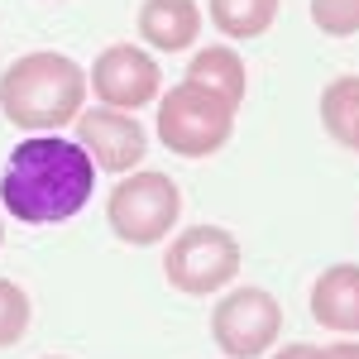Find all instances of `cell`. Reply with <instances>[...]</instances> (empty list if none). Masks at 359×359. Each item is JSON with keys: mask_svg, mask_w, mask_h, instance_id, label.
Masks as SVG:
<instances>
[{"mask_svg": "<svg viewBox=\"0 0 359 359\" xmlns=\"http://www.w3.org/2000/svg\"><path fill=\"white\" fill-rule=\"evenodd\" d=\"M96 192V163L77 139L29 135L0 168V206L25 225H62Z\"/></svg>", "mask_w": 359, "mask_h": 359, "instance_id": "1", "label": "cell"}, {"mask_svg": "<svg viewBox=\"0 0 359 359\" xmlns=\"http://www.w3.org/2000/svg\"><path fill=\"white\" fill-rule=\"evenodd\" d=\"M86 106V72L67 53H25L0 72V115L25 135H53Z\"/></svg>", "mask_w": 359, "mask_h": 359, "instance_id": "2", "label": "cell"}, {"mask_svg": "<svg viewBox=\"0 0 359 359\" xmlns=\"http://www.w3.org/2000/svg\"><path fill=\"white\" fill-rule=\"evenodd\" d=\"M230 130H235V106L221 101L216 91L196 82L168 86L163 101H158V144L177 158H211L230 144Z\"/></svg>", "mask_w": 359, "mask_h": 359, "instance_id": "3", "label": "cell"}, {"mask_svg": "<svg viewBox=\"0 0 359 359\" xmlns=\"http://www.w3.org/2000/svg\"><path fill=\"white\" fill-rule=\"evenodd\" d=\"M106 216H111L115 240L135 249L158 245L172 235V225L182 216V192L168 172H130L125 182H115Z\"/></svg>", "mask_w": 359, "mask_h": 359, "instance_id": "4", "label": "cell"}, {"mask_svg": "<svg viewBox=\"0 0 359 359\" xmlns=\"http://www.w3.org/2000/svg\"><path fill=\"white\" fill-rule=\"evenodd\" d=\"M240 273V240L221 225H187L163 254V278L187 297H211Z\"/></svg>", "mask_w": 359, "mask_h": 359, "instance_id": "5", "label": "cell"}, {"mask_svg": "<svg viewBox=\"0 0 359 359\" xmlns=\"http://www.w3.org/2000/svg\"><path fill=\"white\" fill-rule=\"evenodd\" d=\"M283 331V306L264 287H230L211 311V335L230 359H259Z\"/></svg>", "mask_w": 359, "mask_h": 359, "instance_id": "6", "label": "cell"}, {"mask_svg": "<svg viewBox=\"0 0 359 359\" xmlns=\"http://www.w3.org/2000/svg\"><path fill=\"white\" fill-rule=\"evenodd\" d=\"M86 86L96 91L101 106L139 111V106H149V101L158 96V86H163V67L154 62V53H144L139 43H111V48L96 53Z\"/></svg>", "mask_w": 359, "mask_h": 359, "instance_id": "7", "label": "cell"}, {"mask_svg": "<svg viewBox=\"0 0 359 359\" xmlns=\"http://www.w3.org/2000/svg\"><path fill=\"white\" fill-rule=\"evenodd\" d=\"M77 144L106 172H135L149 154L144 125L130 111H115V106H91V111L77 115Z\"/></svg>", "mask_w": 359, "mask_h": 359, "instance_id": "8", "label": "cell"}, {"mask_svg": "<svg viewBox=\"0 0 359 359\" xmlns=\"http://www.w3.org/2000/svg\"><path fill=\"white\" fill-rule=\"evenodd\" d=\"M311 316L335 335H359V264H331L311 283Z\"/></svg>", "mask_w": 359, "mask_h": 359, "instance_id": "9", "label": "cell"}, {"mask_svg": "<svg viewBox=\"0 0 359 359\" xmlns=\"http://www.w3.org/2000/svg\"><path fill=\"white\" fill-rule=\"evenodd\" d=\"M139 34L158 53H182L201 34V10H196V0H144L139 5Z\"/></svg>", "mask_w": 359, "mask_h": 359, "instance_id": "10", "label": "cell"}, {"mask_svg": "<svg viewBox=\"0 0 359 359\" xmlns=\"http://www.w3.org/2000/svg\"><path fill=\"white\" fill-rule=\"evenodd\" d=\"M187 82L206 86V91H216L221 101H230L235 111H240V101H245V62L240 53H230L225 43H211V48H196L192 53V67H187Z\"/></svg>", "mask_w": 359, "mask_h": 359, "instance_id": "11", "label": "cell"}, {"mask_svg": "<svg viewBox=\"0 0 359 359\" xmlns=\"http://www.w3.org/2000/svg\"><path fill=\"white\" fill-rule=\"evenodd\" d=\"M321 125H326V135L335 144H345V149L359 144V77L355 72L326 82V91H321Z\"/></svg>", "mask_w": 359, "mask_h": 359, "instance_id": "12", "label": "cell"}, {"mask_svg": "<svg viewBox=\"0 0 359 359\" xmlns=\"http://www.w3.org/2000/svg\"><path fill=\"white\" fill-rule=\"evenodd\" d=\"M278 20V0H211V25L225 39H259Z\"/></svg>", "mask_w": 359, "mask_h": 359, "instance_id": "13", "label": "cell"}, {"mask_svg": "<svg viewBox=\"0 0 359 359\" xmlns=\"http://www.w3.org/2000/svg\"><path fill=\"white\" fill-rule=\"evenodd\" d=\"M29 316H34V306H29L25 287L10 283V278H0V350H10V345L25 340Z\"/></svg>", "mask_w": 359, "mask_h": 359, "instance_id": "14", "label": "cell"}, {"mask_svg": "<svg viewBox=\"0 0 359 359\" xmlns=\"http://www.w3.org/2000/svg\"><path fill=\"white\" fill-rule=\"evenodd\" d=\"M311 25L331 39H355L359 34V0H311Z\"/></svg>", "mask_w": 359, "mask_h": 359, "instance_id": "15", "label": "cell"}, {"mask_svg": "<svg viewBox=\"0 0 359 359\" xmlns=\"http://www.w3.org/2000/svg\"><path fill=\"white\" fill-rule=\"evenodd\" d=\"M316 359H359V340H335V345H316Z\"/></svg>", "mask_w": 359, "mask_h": 359, "instance_id": "16", "label": "cell"}, {"mask_svg": "<svg viewBox=\"0 0 359 359\" xmlns=\"http://www.w3.org/2000/svg\"><path fill=\"white\" fill-rule=\"evenodd\" d=\"M273 359H316V345H283Z\"/></svg>", "mask_w": 359, "mask_h": 359, "instance_id": "17", "label": "cell"}, {"mask_svg": "<svg viewBox=\"0 0 359 359\" xmlns=\"http://www.w3.org/2000/svg\"><path fill=\"white\" fill-rule=\"evenodd\" d=\"M0 245H5V221H0Z\"/></svg>", "mask_w": 359, "mask_h": 359, "instance_id": "18", "label": "cell"}, {"mask_svg": "<svg viewBox=\"0 0 359 359\" xmlns=\"http://www.w3.org/2000/svg\"><path fill=\"white\" fill-rule=\"evenodd\" d=\"M355 154H359V144H355Z\"/></svg>", "mask_w": 359, "mask_h": 359, "instance_id": "19", "label": "cell"}, {"mask_svg": "<svg viewBox=\"0 0 359 359\" xmlns=\"http://www.w3.org/2000/svg\"><path fill=\"white\" fill-rule=\"evenodd\" d=\"M53 359H62V355H53Z\"/></svg>", "mask_w": 359, "mask_h": 359, "instance_id": "20", "label": "cell"}]
</instances>
